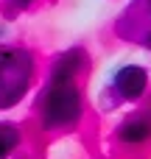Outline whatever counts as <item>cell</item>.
Listing matches in <instances>:
<instances>
[{
	"mask_svg": "<svg viewBox=\"0 0 151 159\" xmlns=\"http://www.w3.org/2000/svg\"><path fill=\"white\" fill-rule=\"evenodd\" d=\"M34 56L22 48H6L0 56V109L20 103L31 87Z\"/></svg>",
	"mask_w": 151,
	"mask_h": 159,
	"instance_id": "cell-2",
	"label": "cell"
},
{
	"mask_svg": "<svg viewBox=\"0 0 151 159\" xmlns=\"http://www.w3.org/2000/svg\"><path fill=\"white\" fill-rule=\"evenodd\" d=\"M20 145V129L14 123H0V159H6Z\"/></svg>",
	"mask_w": 151,
	"mask_h": 159,
	"instance_id": "cell-5",
	"label": "cell"
},
{
	"mask_svg": "<svg viewBox=\"0 0 151 159\" xmlns=\"http://www.w3.org/2000/svg\"><path fill=\"white\" fill-rule=\"evenodd\" d=\"M146 3H149V8H151V0H146Z\"/></svg>",
	"mask_w": 151,
	"mask_h": 159,
	"instance_id": "cell-8",
	"label": "cell"
},
{
	"mask_svg": "<svg viewBox=\"0 0 151 159\" xmlns=\"http://www.w3.org/2000/svg\"><path fill=\"white\" fill-rule=\"evenodd\" d=\"M34 0H6V11H22V8H28Z\"/></svg>",
	"mask_w": 151,
	"mask_h": 159,
	"instance_id": "cell-6",
	"label": "cell"
},
{
	"mask_svg": "<svg viewBox=\"0 0 151 159\" xmlns=\"http://www.w3.org/2000/svg\"><path fill=\"white\" fill-rule=\"evenodd\" d=\"M3 50H6V48H0V56H3Z\"/></svg>",
	"mask_w": 151,
	"mask_h": 159,
	"instance_id": "cell-7",
	"label": "cell"
},
{
	"mask_svg": "<svg viewBox=\"0 0 151 159\" xmlns=\"http://www.w3.org/2000/svg\"><path fill=\"white\" fill-rule=\"evenodd\" d=\"M112 87L123 101H137L149 87V70L140 67V64H126V67H120L115 73Z\"/></svg>",
	"mask_w": 151,
	"mask_h": 159,
	"instance_id": "cell-3",
	"label": "cell"
},
{
	"mask_svg": "<svg viewBox=\"0 0 151 159\" xmlns=\"http://www.w3.org/2000/svg\"><path fill=\"white\" fill-rule=\"evenodd\" d=\"M39 115L48 129H70L81 117V92L76 87V78L50 73L48 87L39 98Z\"/></svg>",
	"mask_w": 151,
	"mask_h": 159,
	"instance_id": "cell-1",
	"label": "cell"
},
{
	"mask_svg": "<svg viewBox=\"0 0 151 159\" xmlns=\"http://www.w3.org/2000/svg\"><path fill=\"white\" fill-rule=\"evenodd\" d=\"M118 140L126 143V145H140V143H149L151 140V117L149 115H137V117H129L118 126Z\"/></svg>",
	"mask_w": 151,
	"mask_h": 159,
	"instance_id": "cell-4",
	"label": "cell"
}]
</instances>
